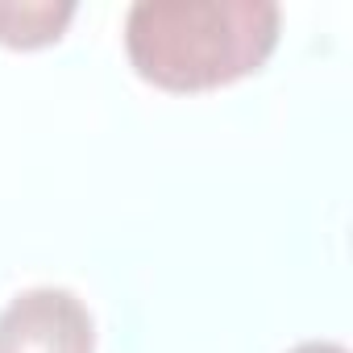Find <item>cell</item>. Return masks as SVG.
I'll list each match as a JSON object with an SVG mask.
<instances>
[{
  "instance_id": "1",
  "label": "cell",
  "mask_w": 353,
  "mask_h": 353,
  "mask_svg": "<svg viewBox=\"0 0 353 353\" xmlns=\"http://www.w3.org/2000/svg\"><path fill=\"white\" fill-rule=\"evenodd\" d=\"M279 26L270 0H137L125 17V50L162 92H212L262 71Z\"/></svg>"
},
{
  "instance_id": "2",
  "label": "cell",
  "mask_w": 353,
  "mask_h": 353,
  "mask_svg": "<svg viewBox=\"0 0 353 353\" xmlns=\"http://www.w3.org/2000/svg\"><path fill=\"white\" fill-rule=\"evenodd\" d=\"M0 353H96V328L67 287H30L0 312Z\"/></svg>"
},
{
  "instance_id": "3",
  "label": "cell",
  "mask_w": 353,
  "mask_h": 353,
  "mask_svg": "<svg viewBox=\"0 0 353 353\" xmlns=\"http://www.w3.org/2000/svg\"><path fill=\"white\" fill-rule=\"evenodd\" d=\"M71 0H0V46L38 50L63 38L71 26Z\"/></svg>"
},
{
  "instance_id": "4",
  "label": "cell",
  "mask_w": 353,
  "mask_h": 353,
  "mask_svg": "<svg viewBox=\"0 0 353 353\" xmlns=\"http://www.w3.org/2000/svg\"><path fill=\"white\" fill-rule=\"evenodd\" d=\"M287 353H349V349L336 345V341H303V345H295V349H287Z\"/></svg>"
}]
</instances>
